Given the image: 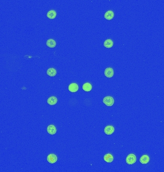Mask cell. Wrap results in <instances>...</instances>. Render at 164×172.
Returning a JSON list of instances; mask_svg holds the SVG:
<instances>
[{"mask_svg":"<svg viewBox=\"0 0 164 172\" xmlns=\"http://www.w3.org/2000/svg\"><path fill=\"white\" fill-rule=\"evenodd\" d=\"M136 161V157L134 154L131 153L128 155L126 159V162L128 165H132L134 164Z\"/></svg>","mask_w":164,"mask_h":172,"instance_id":"cell-1","label":"cell"},{"mask_svg":"<svg viewBox=\"0 0 164 172\" xmlns=\"http://www.w3.org/2000/svg\"><path fill=\"white\" fill-rule=\"evenodd\" d=\"M103 102L107 106H112L114 103V99L111 96H107L103 98Z\"/></svg>","mask_w":164,"mask_h":172,"instance_id":"cell-2","label":"cell"},{"mask_svg":"<svg viewBox=\"0 0 164 172\" xmlns=\"http://www.w3.org/2000/svg\"><path fill=\"white\" fill-rule=\"evenodd\" d=\"M114 70L111 67H108L105 70V75L108 78L112 77L114 76Z\"/></svg>","mask_w":164,"mask_h":172,"instance_id":"cell-3","label":"cell"},{"mask_svg":"<svg viewBox=\"0 0 164 172\" xmlns=\"http://www.w3.org/2000/svg\"><path fill=\"white\" fill-rule=\"evenodd\" d=\"M57 157L56 155L54 154H50L47 156V161L49 162V163L51 164H54L57 161Z\"/></svg>","mask_w":164,"mask_h":172,"instance_id":"cell-4","label":"cell"},{"mask_svg":"<svg viewBox=\"0 0 164 172\" xmlns=\"http://www.w3.org/2000/svg\"><path fill=\"white\" fill-rule=\"evenodd\" d=\"M68 89L70 92L74 93V92H76L78 91V90L79 89V87H78V85L76 83H71L69 86Z\"/></svg>","mask_w":164,"mask_h":172,"instance_id":"cell-5","label":"cell"},{"mask_svg":"<svg viewBox=\"0 0 164 172\" xmlns=\"http://www.w3.org/2000/svg\"><path fill=\"white\" fill-rule=\"evenodd\" d=\"M115 131L114 127L111 125H108L105 128L104 133L107 135H111Z\"/></svg>","mask_w":164,"mask_h":172,"instance_id":"cell-6","label":"cell"},{"mask_svg":"<svg viewBox=\"0 0 164 172\" xmlns=\"http://www.w3.org/2000/svg\"><path fill=\"white\" fill-rule=\"evenodd\" d=\"M47 132L50 134H55L57 132V129L55 126L52 124L49 125L47 127Z\"/></svg>","mask_w":164,"mask_h":172,"instance_id":"cell-7","label":"cell"},{"mask_svg":"<svg viewBox=\"0 0 164 172\" xmlns=\"http://www.w3.org/2000/svg\"><path fill=\"white\" fill-rule=\"evenodd\" d=\"M114 12L111 11H107L104 15V17L105 19H106L108 20H111L114 18Z\"/></svg>","mask_w":164,"mask_h":172,"instance_id":"cell-8","label":"cell"},{"mask_svg":"<svg viewBox=\"0 0 164 172\" xmlns=\"http://www.w3.org/2000/svg\"><path fill=\"white\" fill-rule=\"evenodd\" d=\"M150 158L148 155H143L140 158V162L142 164H147L149 163Z\"/></svg>","mask_w":164,"mask_h":172,"instance_id":"cell-9","label":"cell"},{"mask_svg":"<svg viewBox=\"0 0 164 172\" xmlns=\"http://www.w3.org/2000/svg\"><path fill=\"white\" fill-rule=\"evenodd\" d=\"M58 101V99L57 97L54 96H52L51 97H49V98L47 100L48 103L50 105H55Z\"/></svg>","mask_w":164,"mask_h":172,"instance_id":"cell-10","label":"cell"},{"mask_svg":"<svg viewBox=\"0 0 164 172\" xmlns=\"http://www.w3.org/2000/svg\"><path fill=\"white\" fill-rule=\"evenodd\" d=\"M47 16L48 17V18H49L50 19H53L54 18H55V17L57 16V13L55 11L51 10L50 11H49L47 13Z\"/></svg>","mask_w":164,"mask_h":172,"instance_id":"cell-11","label":"cell"},{"mask_svg":"<svg viewBox=\"0 0 164 172\" xmlns=\"http://www.w3.org/2000/svg\"><path fill=\"white\" fill-rule=\"evenodd\" d=\"M104 160L107 163H111L114 160V157L111 154L107 153L104 156Z\"/></svg>","mask_w":164,"mask_h":172,"instance_id":"cell-12","label":"cell"},{"mask_svg":"<svg viewBox=\"0 0 164 172\" xmlns=\"http://www.w3.org/2000/svg\"><path fill=\"white\" fill-rule=\"evenodd\" d=\"M47 75L50 76H55L57 74V71L54 68H50L47 71Z\"/></svg>","mask_w":164,"mask_h":172,"instance_id":"cell-13","label":"cell"},{"mask_svg":"<svg viewBox=\"0 0 164 172\" xmlns=\"http://www.w3.org/2000/svg\"><path fill=\"white\" fill-rule=\"evenodd\" d=\"M46 45L50 48H54L56 46V42L54 40L50 39L47 41Z\"/></svg>","mask_w":164,"mask_h":172,"instance_id":"cell-14","label":"cell"},{"mask_svg":"<svg viewBox=\"0 0 164 172\" xmlns=\"http://www.w3.org/2000/svg\"><path fill=\"white\" fill-rule=\"evenodd\" d=\"M113 45V42L112 40L110 39L105 40V41L104 42V46L106 48H111Z\"/></svg>","mask_w":164,"mask_h":172,"instance_id":"cell-15","label":"cell"},{"mask_svg":"<svg viewBox=\"0 0 164 172\" xmlns=\"http://www.w3.org/2000/svg\"><path fill=\"white\" fill-rule=\"evenodd\" d=\"M92 89V85L89 83H85L82 86V89L85 91L89 92Z\"/></svg>","mask_w":164,"mask_h":172,"instance_id":"cell-16","label":"cell"}]
</instances>
